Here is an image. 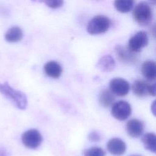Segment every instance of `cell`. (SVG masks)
<instances>
[{
	"instance_id": "obj_21",
	"label": "cell",
	"mask_w": 156,
	"mask_h": 156,
	"mask_svg": "<svg viewBox=\"0 0 156 156\" xmlns=\"http://www.w3.org/2000/svg\"><path fill=\"white\" fill-rule=\"evenodd\" d=\"M88 139L91 141H99L101 140V135L98 132L92 131L88 135Z\"/></svg>"
},
{
	"instance_id": "obj_20",
	"label": "cell",
	"mask_w": 156,
	"mask_h": 156,
	"mask_svg": "<svg viewBox=\"0 0 156 156\" xmlns=\"http://www.w3.org/2000/svg\"><path fill=\"white\" fill-rule=\"evenodd\" d=\"M43 2L46 4V5L48 7L51 9L59 8L63 4V1L61 0H51V1L48 0V1H44Z\"/></svg>"
},
{
	"instance_id": "obj_11",
	"label": "cell",
	"mask_w": 156,
	"mask_h": 156,
	"mask_svg": "<svg viewBox=\"0 0 156 156\" xmlns=\"http://www.w3.org/2000/svg\"><path fill=\"white\" fill-rule=\"evenodd\" d=\"M149 85L143 80H135L132 86V90L134 94L138 98H144L149 96Z\"/></svg>"
},
{
	"instance_id": "obj_10",
	"label": "cell",
	"mask_w": 156,
	"mask_h": 156,
	"mask_svg": "<svg viewBox=\"0 0 156 156\" xmlns=\"http://www.w3.org/2000/svg\"><path fill=\"white\" fill-rule=\"evenodd\" d=\"M115 52L118 59L124 63L133 62L136 58L135 53L130 51L128 48H124L119 44L116 46Z\"/></svg>"
},
{
	"instance_id": "obj_7",
	"label": "cell",
	"mask_w": 156,
	"mask_h": 156,
	"mask_svg": "<svg viewBox=\"0 0 156 156\" xmlns=\"http://www.w3.org/2000/svg\"><path fill=\"white\" fill-rule=\"evenodd\" d=\"M109 87L110 91L115 95L124 96L130 90L129 83L123 78L116 77L110 81Z\"/></svg>"
},
{
	"instance_id": "obj_18",
	"label": "cell",
	"mask_w": 156,
	"mask_h": 156,
	"mask_svg": "<svg viewBox=\"0 0 156 156\" xmlns=\"http://www.w3.org/2000/svg\"><path fill=\"white\" fill-rule=\"evenodd\" d=\"M133 4L134 1L132 0H116L114 2V6L118 12L127 13L132 10Z\"/></svg>"
},
{
	"instance_id": "obj_15",
	"label": "cell",
	"mask_w": 156,
	"mask_h": 156,
	"mask_svg": "<svg viewBox=\"0 0 156 156\" xmlns=\"http://www.w3.org/2000/svg\"><path fill=\"white\" fill-rule=\"evenodd\" d=\"M23 37V30L18 26L11 27L7 30L4 35L5 40L10 43L18 42L22 39Z\"/></svg>"
},
{
	"instance_id": "obj_6",
	"label": "cell",
	"mask_w": 156,
	"mask_h": 156,
	"mask_svg": "<svg viewBox=\"0 0 156 156\" xmlns=\"http://www.w3.org/2000/svg\"><path fill=\"white\" fill-rule=\"evenodd\" d=\"M21 140L23 144L26 147L29 149H36L41 144L43 137L38 130L32 129L23 133Z\"/></svg>"
},
{
	"instance_id": "obj_5",
	"label": "cell",
	"mask_w": 156,
	"mask_h": 156,
	"mask_svg": "<svg viewBox=\"0 0 156 156\" xmlns=\"http://www.w3.org/2000/svg\"><path fill=\"white\" fill-rule=\"evenodd\" d=\"M148 35L145 31H139L131 37L128 42V48L134 53L139 52L148 44Z\"/></svg>"
},
{
	"instance_id": "obj_3",
	"label": "cell",
	"mask_w": 156,
	"mask_h": 156,
	"mask_svg": "<svg viewBox=\"0 0 156 156\" xmlns=\"http://www.w3.org/2000/svg\"><path fill=\"white\" fill-rule=\"evenodd\" d=\"M110 26V20L107 16L98 15L94 16L88 22L87 30L91 35H98L107 31Z\"/></svg>"
},
{
	"instance_id": "obj_24",
	"label": "cell",
	"mask_w": 156,
	"mask_h": 156,
	"mask_svg": "<svg viewBox=\"0 0 156 156\" xmlns=\"http://www.w3.org/2000/svg\"><path fill=\"white\" fill-rule=\"evenodd\" d=\"M0 156H7V153L5 149H0Z\"/></svg>"
},
{
	"instance_id": "obj_23",
	"label": "cell",
	"mask_w": 156,
	"mask_h": 156,
	"mask_svg": "<svg viewBox=\"0 0 156 156\" xmlns=\"http://www.w3.org/2000/svg\"><path fill=\"white\" fill-rule=\"evenodd\" d=\"M151 107V110L152 113L154 114V115H155V101H154Z\"/></svg>"
},
{
	"instance_id": "obj_9",
	"label": "cell",
	"mask_w": 156,
	"mask_h": 156,
	"mask_svg": "<svg viewBox=\"0 0 156 156\" xmlns=\"http://www.w3.org/2000/svg\"><path fill=\"white\" fill-rule=\"evenodd\" d=\"M107 148L111 154L115 156H119L125 152L126 145L120 138H113L108 141Z\"/></svg>"
},
{
	"instance_id": "obj_1",
	"label": "cell",
	"mask_w": 156,
	"mask_h": 156,
	"mask_svg": "<svg viewBox=\"0 0 156 156\" xmlns=\"http://www.w3.org/2000/svg\"><path fill=\"white\" fill-rule=\"evenodd\" d=\"M0 93L9 99L18 108L24 110L26 108L27 99L25 93L15 90L7 82H0Z\"/></svg>"
},
{
	"instance_id": "obj_22",
	"label": "cell",
	"mask_w": 156,
	"mask_h": 156,
	"mask_svg": "<svg viewBox=\"0 0 156 156\" xmlns=\"http://www.w3.org/2000/svg\"><path fill=\"white\" fill-rule=\"evenodd\" d=\"M149 92V96H155V83L150 84Z\"/></svg>"
},
{
	"instance_id": "obj_2",
	"label": "cell",
	"mask_w": 156,
	"mask_h": 156,
	"mask_svg": "<svg viewBox=\"0 0 156 156\" xmlns=\"http://www.w3.org/2000/svg\"><path fill=\"white\" fill-rule=\"evenodd\" d=\"M133 16L140 26H146L151 23L153 18V11L150 4L146 1L138 2L133 10Z\"/></svg>"
},
{
	"instance_id": "obj_17",
	"label": "cell",
	"mask_w": 156,
	"mask_h": 156,
	"mask_svg": "<svg viewBox=\"0 0 156 156\" xmlns=\"http://www.w3.org/2000/svg\"><path fill=\"white\" fill-rule=\"evenodd\" d=\"M141 141L146 149L154 153L155 152L156 136L155 133L150 132L144 134L141 138Z\"/></svg>"
},
{
	"instance_id": "obj_12",
	"label": "cell",
	"mask_w": 156,
	"mask_h": 156,
	"mask_svg": "<svg viewBox=\"0 0 156 156\" xmlns=\"http://www.w3.org/2000/svg\"><path fill=\"white\" fill-rule=\"evenodd\" d=\"M44 71L45 74L52 78L57 79L60 76L62 73L61 65L56 61H49L44 66Z\"/></svg>"
},
{
	"instance_id": "obj_19",
	"label": "cell",
	"mask_w": 156,
	"mask_h": 156,
	"mask_svg": "<svg viewBox=\"0 0 156 156\" xmlns=\"http://www.w3.org/2000/svg\"><path fill=\"white\" fill-rule=\"evenodd\" d=\"M105 151L99 147H91L86 149L83 156H105Z\"/></svg>"
},
{
	"instance_id": "obj_25",
	"label": "cell",
	"mask_w": 156,
	"mask_h": 156,
	"mask_svg": "<svg viewBox=\"0 0 156 156\" xmlns=\"http://www.w3.org/2000/svg\"><path fill=\"white\" fill-rule=\"evenodd\" d=\"M130 156H141V155H137V154H134V155H131Z\"/></svg>"
},
{
	"instance_id": "obj_16",
	"label": "cell",
	"mask_w": 156,
	"mask_h": 156,
	"mask_svg": "<svg viewBox=\"0 0 156 156\" xmlns=\"http://www.w3.org/2000/svg\"><path fill=\"white\" fill-rule=\"evenodd\" d=\"M115 96L110 90H102L99 96V102L101 106L107 108L113 104L115 101Z\"/></svg>"
},
{
	"instance_id": "obj_13",
	"label": "cell",
	"mask_w": 156,
	"mask_h": 156,
	"mask_svg": "<svg viewBox=\"0 0 156 156\" xmlns=\"http://www.w3.org/2000/svg\"><path fill=\"white\" fill-rule=\"evenodd\" d=\"M115 61L110 55L101 57L97 63L98 68L102 72H110L115 68Z\"/></svg>"
},
{
	"instance_id": "obj_4",
	"label": "cell",
	"mask_w": 156,
	"mask_h": 156,
	"mask_svg": "<svg viewBox=\"0 0 156 156\" xmlns=\"http://www.w3.org/2000/svg\"><path fill=\"white\" fill-rule=\"evenodd\" d=\"M131 112V106L127 101H119L112 105L111 114L119 121L126 120L130 115Z\"/></svg>"
},
{
	"instance_id": "obj_14",
	"label": "cell",
	"mask_w": 156,
	"mask_h": 156,
	"mask_svg": "<svg viewBox=\"0 0 156 156\" xmlns=\"http://www.w3.org/2000/svg\"><path fill=\"white\" fill-rule=\"evenodd\" d=\"M141 72L144 77L147 80H155L156 77V66L155 62L152 60L145 61L142 65Z\"/></svg>"
},
{
	"instance_id": "obj_8",
	"label": "cell",
	"mask_w": 156,
	"mask_h": 156,
	"mask_svg": "<svg viewBox=\"0 0 156 156\" xmlns=\"http://www.w3.org/2000/svg\"><path fill=\"white\" fill-rule=\"evenodd\" d=\"M127 134L132 138L139 137L143 132V123L138 119H132L127 121L126 125Z\"/></svg>"
}]
</instances>
